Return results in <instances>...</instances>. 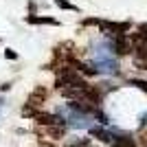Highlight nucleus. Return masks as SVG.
Segmentation results:
<instances>
[{"label":"nucleus","instance_id":"6","mask_svg":"<svg viewBox=\"0 0 147 147\" xmlns=\"http://www.w3.org/2000/svg\"><path fill=\"white\" fill-rule=\"evenodd\" d=\"M110 145H112V147H136V143L132 141L129 136H123V138H114Z\"/></svg>","mask_w":147,"mask_h":147},{"label":"nucleus","instance_id":"9","mask_svg":"<svg viewBox=\"0 0 147 147\" xmlns=\"http://www.w3.org/2000/svg\"><path fill=\"white\" fill-rule=\"evenodd\" d=\"M129 84H132V86H136V88H141V90H145V92H147V81H145V79H129Z\"/></svg>","mask_w":147,"mask_h":147},{"label":"nucleus","instance_id":"10","mask_svg":"<svg viewBox=\"0 0 147 147\" xmlns=\"http://www.w3.org/2000/svg\"><path fill=\"white\" fill-rule=\"evenodd\" d=\"M68 147H94V145H92L88 138H81V141H77V143H70Z\"/></svg>","mask_w":147,"mask_h":147},{"label":"nucleus","instance_id":"8","mask_svg":"<svg viewBox=\"0 0 147 147\" xmlns=\"http://www.w3.org/2000/svg\"><path fill=\"white\" fill-rule=\"evenodd\" d=\"M55 5L59 7V9H66V11H79L73 2H66V0H55Z\"/></svg>","mask_w":147,"mask_h":147},{"label":"nucleus","instance_id":"1","mask_svg":"<svg viewBox=\"0 0 147 147\" xmlns=\"http://www.w3.org/2000/svg\"><path fill=\"white\" fill-rule=\"evenodd\" d=\"M35 119L40 125H64V119L61 117H57V114H49V112H35Z\"/></svg>","mask_w":147,"mask_h":147},{"label":"nucleus","instance_id":"3","mask_svg":"<svg viewBox=\"0 0 147 147\" xmlns=\"http://www.w3.org/2000/svg\"><path fill=\"white\" fill-rule=\"evenodd\" d=\"M26 22H29V24H53V26L59 24L55 18H40V16H29Z\"/></svg>","mask_w":147,"mask_h":147},{"label":"nucleus","instance_id":"11","mask_svg":"<svg viewBox=\"0 0 147 147\" xmlns=\"http://www.w3.org/2000/svg\"><path fill=\"white\" fill-rule=\"evenodd\" d=\"M145 147H147V143H145Z\"/></svg>","mask_w":147,"mask_h":147},{"label":"nucleus","instance_id":"5","mask_svg":"<svg viewBox=\"0 0 147 147\" xmlns=\"http://www.w3.org/2000/svg\"><path fill=\"white\" fill-rule=\"evenodd\" d=\"M44 97H46V90H44V88H37V90L29 97V105H40L44 101Z\"/></svg>","mask_w":147,"mask_h":147},{"label":"nucleus","instance_id":"7","mask_svg":"<svg viewBox=\"0 0 147 147\" xmlns=\"http://www.w3.org/2000/svg\"><path fill=\"white\" fill-rule=\"evenodd\" d=\"M66 134V125H51L49 127V136L51 138H61Z\"/></svg>","mask_w":147,"mask_h":147},{"label":"nucleus","instance_id":"4","mask_svg":"<svg viewBox=\"0 0 147 147\" xmlns=\"http://www.w3.org/2000/svg\"><path fill=\"white\" fill-rule=\"evenodd\" d=\"M90 134H92V136H97L99 141H103V143H112V141H114V136H112L110 132L101 129V127H92V129H90Z\"/></svg>","mask_w":147,"mask_h":147},{"label":"nucleus","instance_id":"2","mask_svg":"<svg viewBox=\"0 0 147 147\" xmlns=\"http://www.w3.org/2000/svg\"><path fill=\"white\" fill-rule=\"evenodd\" d=\"M99 24L103 31L114 33V35H125V31L129 29V22H99Z\"/></svg>","mask_w":147,"mask_h":147}]
</instances>
